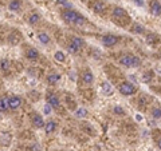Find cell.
Returning <instances> with one entry per match:
<instances>
[{"label":"cell","instance_id":"cell-10","mask_svg":"<svg viewBox=\"0 0 161 151\" xmlns=\"http://www.w3.org/2000/svg\"><path fill=\"white\" fill-rule=\"evenodd\" d=\"M26 58L30 60H36L39 58V51L36 48H28L26 51Z\"/></svg>","mask_w":161,"mask_h":151},{"label":"cell","instance_id":"cell-23","mask_svg":"<svg viewBox=\"0 0 161 151\" xmlns=\"http://www.w3.org/2000/svg\"><path fill=\"white\" fill-rule=\"evenodd\" d=\"M141 79H142V82H145V83L152 82V79H153V72H152V71H146V72L142 74Z\"/></svg>","mask_w":161,"mask_h":151},{"label":"cell","instance_id":"cell-2","mask_svg":"<svg viewBox=\"0 0 161 151\" xmlns=\"http://www.w3.org/2000/svg\"><path fill=\"white\" fill-rule=\"evenodd\" d=\"M61 16H62V19H63V21L74 24L77 21V19H78L79 14H78V12H75V11H73V10H66V11L62 12Z\"/></svg>","mask_w":161,"mask_h":151},{"label":"cell","instance_id":"cell-9","mask_svg":"<svg viewBox=\"0 0 161 151\" xmlns=\"http://www.w3.org/2000/svg\"><path fill=\"white\" fill-rule=\"evenodd\" d=\"M8 10L11 12H20V10H21L20 0H11L10 4H8Z\"/></svg>","mask_w":161,"mask_h":151},{"label":"cell","instance_id":"cell-13","mask_svg":"<svg viewBox=\"0 0 161 151\" xmlns=\"http://www.w3.org/2000/svg\"><path fill=\"white\" fill-rule=\"evenodd\" d=\"M132 56L133 55H125L120 59V64H122L123 67H132Z\"/></svg>","mask_w":161,"mask_h":151},{"label":"cell","instance_id":"cell-15","mask_svg":"<svg viewBox=\"0 0 161 151\" xmlns=\"http://www.w3.org/2000/svg\"><path fill=\"white\" fill-rule=\"evenodd\" d=\"M8 42H10L11 44H14V46H15V44H18V43L20 42V35L18 33V31H16V32L14 31V32L11 33L10 38H8Z\"/></svg>","mask_w":161,"mask_h":151},{"label":"cell","instance_id":"cell-33","mask_svg":"<svg viewBox=\"0 0 161 151\" xmlns=\"http://www.w3.org/2000/svg\"><path fill=\"white\" fill-rule=\"evenodd\" d=\"M85 21H86L85 17H83V16H80V15H79V16H78V19H77V21H75L74 24H77V26H82V24H85Z\"/></svg>","mask_w":161,"mask_h":151},{"label":"cell","instance_id":"cell-28","mask_svg":"<svg viewBox=\"0 0 161 151\" xmlns=\"http://www.w3.org/2000/svg\"><path fill=\"white\" fill-rule=\"evenodd\" d=\"M86 115H87V111H86V109H83V107H80V109L75 111V116H78V118H85Z\"/></svg>","mask_w":161,"mask_h":151},{"label":"cell","instance_id":"cell-4","mask_svg":"<svg viewBox=\"0 0 161 151\" xmlns=\"http://www.w3.org/2000/svg\"><path fill=\"white\" fill-rule=\"evenodd\" d=\"M8 104H10L11 110H18L21 106V99L20 96H16V95H12V96L8 98Z\"/></svg>","mask_w":161,"mask_h":151},{"label":"cell","instance_id":"cell-5","mask_svg":"<svg viewBox=\"0 0 161 151\" xmlns=\"http://www.w3.org/2000/svg\"><path fill=\"white\" fill-rule=\"evenodd\" d=\"M46 99H47V103L50 104L52 109H57V107H59V99H58V96L55 94H52V92H48V94L46 95Z\"/></svg>","mask_w":161,"mask_h":151},{"label":"cell","instance_id":"cell-27","mask_svg":"<svg viewBox=\"0 0 161 151\" xmlns=\"http://www.w3.org/2000/svg\"><path fill=\"white\" fill-rule=\"evenodd\" d=\"M0 68H2L3 71H8V70H10V60H7V59L0 60Z\"/></svg>","mask_w":161,"mask_h":151},{"label":"cell","instance_id":"cell-6","mask_svg":"<svg viewBox=\"0 0 161 151\" xmlns=\"http://www.w3.org/2000/svg\"><path fill=\"white\" fill-rule=\"evenodd\" d=\"M105 3L102 2V0H94V2L91 3V8L93 11L95 12V14H102V12L105 11Z\"/></svg>","mask_w":161,"mask_h":151},{"label":"cell","instance_id":"cell-21","mask_svg":"<svg viewBox=\"0 0 161 151\" xmlns=\"http://www.w3.org/2000/svg\"><path fill=\"white\" fill-rule=\"evenodd\" d=\"M10 109V104H8L7 98H0V112H5Z\"/></svg>","mask_w":161,"mask_h":151},{"label":"cell","instance_id":"cell-34","mask_svg":"<svg viewBox=\"0 0 161 151\" xmlns=\"http://www.w3.org/2000/svg\"><path fill=\"white\" fill-rule=\"evenodd\" d=\"M134 4H137V5H140V7H142V5H144V2H142V0H134Z\"/></svg>","mask_w":161,"mask_h":151},{"label":"cell","instance_id":"cell-24","mask_svg":"<svg viewBox=\"0 0 161 151\" xmlns=\"http://www.w3.org/2000/svg\"><path fill=\"white\" fill-rule=\"evenodd\" d=\"M132 32H133V33H144V32H145V28L141 26V24L136 23L134 26L132 27Z\"/></svg>","mask_w":161,"mask_h":151},{"label":"cell","instance_id":"cell-7","mask_svg":"<svg viewBox=\"0 0 161 151\" xmlns=\"http://www.w3.org/2000/svg\"><path fill=\"white\" fill-rule=\"evenodd\" d=\"M150 14L153 15V16H160V15H161V4H160V2L153 0V2L150 3Z\"/></svg>","mask_w":161,"mask_h":151},{"label":"cell","instance_id":"cell-1","mask_svg":"<svg viewBox=\"0 0 161 151\" xmlns=\"http://www.w3.org/2000/svg\"><path fill=\"white\" fill-rule=\"evenodd\" d=\"M118 90L123 96H130V95H133L136 92V87H134V84L130 83V82H123V83H121Z\"/></svg>","mask_w":161,"mask_h":151},{"label":"cell","instance_id":"cell-12","mask_svg":"<svg viewBox=\"0 0 161 151\" xmlns=\"http://www.w3.org/2000/svg\"><path fill=\"white\" fill-rule=\"evenodd\" d=\"M39 20H40V15L38 14V12H32V14L28 16V24H31V26L38 24Z\"/></svg>","mask_w":161,"mask_h":151},{"label":"cell","instance_id":"cell-22","mask_svg":"<svg viewBox=\"0 0 161 151\" xmlns=\"http://www.w3.org/2000/svg\"><path fill=\"white\" fill-rule=\"evenodd\" d=\"M145 39H146V43H148V44H154V43L159 42V36H157L156 33H148Z\"/></svg>","mask_w":161,"mask_h":151},{"label":"cell","instance_id":"cell-36","mask_svg":"<svg viewBox=\"0 0 161 151\" xmlns=\"http://www.w3.org/2000/svg\"><path fill=\"white\" fill-rule=\"evenodd\" d=\"M32 151H40V147L38 146V144H34V146H32Z\"/></svg>","mask_w":161,"mask_h":151},{"label":"cell","instance_id":"cell-31","mask_svg":"<svg viewBox=\"0 0 161 151\" xmlns=\"http://www.w3.org/2000/svg\"><path fill=\"white\" fill-rule=\"evenodd\" d=\"M113 111H114V114H117V115H123V114H125V110H123L121 106H116L113 109Z\"/></svg>","mask_w":161,"mask_h":151},{"label":"cell","instance_id":"cell-30","mask_svg":"<svg viewBox=\"0 0 161 151\" xmlns=\"http://www.w3.org/2000/svg\"><path fill=\"white\" fill-rule=\"evenodd\" d=\"M67 51H69L70 54H77V52L79 51V48L77 47V46H74L73 43H70V44H69V47H67Z\"/></svg>","mask_w":161,"mask_h":151},{"label":"cell","instance_id":"cell-35","mask_svg":"<svg viewBox=\"0 0 161 151\" xmlns=\"http://www.w3.org/2000/svg\"><path fill=\"white\" fill-rule=\"evenodd\" d=\"M136 121H137V122L142 121V115H141V114H137V115H136Z\"/></svg>","mask_w":161,"mask_h":151},{"label":"cell","instance_id":"cell-3","mask_svg":"<svg viewBox=\"0 0 161 151\" xmlns=\"http://www.w3.org/2000/svg\"><path fill=\"white\" fill-rule=\"evenodd\" d=\"M118 36L116 35H105L102 36V44L105 46V47H113V46H116L117 43H118Z\"/></svg>","mask_w":161,"mask_h":151},{"label":"cell","instance_id":"cell-37","mask_svg":"<svg viewBox=\"0 0 161 151\" xmlns=\"http://www.w3.org/2000/svg\"><path fill=\"white\" fill-rule=\"evenodd\" d=\"M67 0H58V4H66Z\"/></svg>","mask_w":161,"mask_h":151},{"label":"cell","instance_id":"cell-39","mask_svg":"<svg viewBox=\"0 0 161 151\" xmlns=\"http://www.w3.org/2000/svg\"><path fill=\"white\" fill-rule=\"evenodd\" d=\"M160 58H161V52H160Z\"/></svg>","mask_w":161,"mask_h":151},{"label":"cell","instance_id":"cell-29","mask_svg":"<svg viewBox=\"0 0 161 151\" xmlns=\"http://www.w3.org/2000/svg\"><path fill=\"white\" fill-rule=\"evenodd\" d=\"M141 66V59L138 56H132V67H140Z\"/></svg>","mask_w":161,"mask_h":151},{"label":"cell","instance_id":"cell-8","mask_svg":"<svg viewBox=\"0 0 161 151\" xmlns=\"http://www.w3.org/2000/svg\"><path fill=\"white\" fill-rule=\"evenodd\" d=\"M31 121H32L34 127H36V128H42V127H44V124H46L44 121H43V118L40 115H38V114H34Z\"/></svg>","mask_w":161,"mask_h":151},{"label":"cell","instance_id":"cell-18","mask_svg":"<svg viewBox=\"0 0 161 151\" xmlns=\"http://www.w3.org/2000/svg\"><path fill=\"white\" fill-rule=\"evenodd\" d=\"M102 92H104L105 95H109V94H111L113 92V86L110 84L109 82H104L102 83Z\"/></svg>","mask_w":161,"mask_h":151},{"label":"cell","instance_id":"cell-25","mask_svg":"<svg viewBox=\"0 0 161 151\" xmlns=\"http://www.w3.org/2000/svg\"><path fill=\"white\" fill-rule=\"evenodd\" d=\"M54 58H55V60L57 61H61V63H63L64 60H66V56H64V54L62 51H57L54 54Z\"/></svg>","mask_w":161,"mask_h":151},{"label":"cell","instance_id":"cell-11","mask_svg":"<svg viewBox=\"0 0 161 151\" xmlns=\"http://www.w3.org/2000/svg\"><path fill=\"white\" fill-rule=\"evenodd\" d=\"M82 80L86 83V84H91L93 82H94V75H93V72L90 71H86V72L82 74Z\"/></svg>","mask_w":161,"mask_h":151},{"label":"cell","instance_id":"cell-17","mask_svg":"<svg viewBox=\"0 0 161 151\" xmlns=\"http://www.w3.org/2000/svg\"><path fill=\"white\" fill-rule=\"evenodd\" d=\"M38 40L42 43V44H48L50 43V36L46 32H39L38 33Z\"/></svg>","mask_w":161,"mask_h":151},{"label":"cell","instance_id":"cell-19","mask_svg":"<svg viewBox=\"0 0 161 151\" xmlns=\"http://www.w3.org/2000/svg\"><path fill=\"white\" fill-rule=\"evenodd\" d=\"M61 80V75L59 74H48L47 75V82L48 83H51V84H55L57 82H59Z\"/></svg>","mask_w":161,"mask_h":151},{"label":"cell","instance_id":"cell-14","mask_svg":"<svg viewBox=\"0 0 161 151\" xmlns=\"http://www.w3.org/2000/svg\"><path fill=\"white\" fill-rule=\"evenodd\" d=\"M71 43H73L74 46H77L79 50L85 47V40H83L82 38H79V36H74V38L71 39Z\"/></svg>","mask_w":161,"mask_h":151},{"label":"cell","instance_id":"cell-26","mask_svg":"<svg viewBox=\"0 0 161 151\" xmlns=\"http://www.w3.org/2000/svg\"><path fill=\"white\" fill-rule=\"evenodd\" d=\"M152 116L154 119H161V107H154L152 110Z\"/></svg>","mask_w":161,"mask_h":151},{"label":"cell","instance_id":"cell-16","mask_svg":"<svg viewBox=\"0 0 161 151\" xmlns=\"http://www.w3.org/2000/svg\"><path fill=\"white\" fill-rule=\"evenodd\" d=\"M44 130L47 134H51V132H54L55 131V128H57V123H55L54 121H48L47 123L44 124Z\"/></svg>","mask_w":161,"mask_h":151},{"label":"cell","instance_id":"cell-32","mask_svg":"<svg viewBox=\"0 0 161 151\" xmlns=\"http://www.w3.org/2000/svg\"><path fill=\"white\" fill-rule=\"evenodd\" d=\"M51 111H52V107L47 103V104L44 106V109H43V112H44L46 115H50V114H51Z\"/></svg>","mask_w":161,"mask_h":151},{"label":"cell","instance_id":"cell-38","mask_svg":"<svg viewBox=\"0 0 161 151\" xmlns=\"http://www.w3.org/2000/svg\"><path fill=\"white\" fill-rule=\"evenodd\" d=\"M157 146H159V149L161 150V138L159 139V142H157Z\"/></svg>","mask_w":161,"mask_h":151},{"label":"cell","instance_id":"cell-20","mask_svg":"<svg viewBox=\"0 0 161 151\" xmlns=\"http://www.w3.org/2000/svg\"><path fill=\"white\" fill-rule=\"evenodd\" d=\"M126 15V11L121 7H114L113 8V16L114 17H123Z\"/></svg>","mask_w":161,"mask_h":151}]
</instances>
